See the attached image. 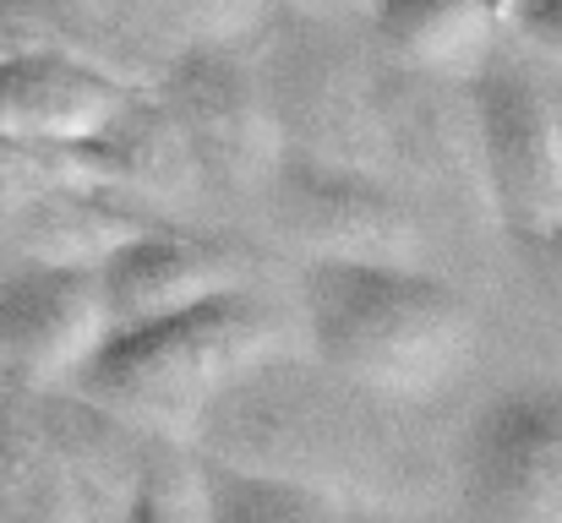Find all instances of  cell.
Returning a JSON list of instances; mask_svg holds the SVG:
<instances>
[{"label":"cell","instance_id":"cell-1","mask_svg":"<svg viewBox=\"0 0 562 523\" xmlns=\"http://www.w3.org/2000/svg\"><path fill=\"white\" fill-rule=\"evenodd\" d=\"M306 322L328 371L350 387L426 403L470 365L475 322L464 300L415 262H334L306 268Z\"/></svg>","mask_w":562,"mask_h":523},{"label":"cell","instance_id":"cell-2","mask_svg":"<svg viewBox=\"0 0 562 523\" xmlns=\"http://www.w3.org/2000/svg\"><path fill=\"white\" fill-rule=\"evenodd\" d=\"M279 349V322L251 289L207 295L196 306L110 328V339L77 365V393L143 420L154 431L187 436L202 414Z\"/></svg>","mask_w":562,"mask_h":523},{"label":"cell","instance_id":"cell-3","mask_svg":"<svg viewBox=\"0 0 562 523\" xmlns=\"http://www.w3.org/2000/svg\"><path fill=\"white\" fill-rule=\"evenodd\" d=\"M470 115H475V154L481 185L497 218L525 235L547 240L562 229V137L558 99L525 66H481L470 77Z\"/></svg>","mask_w":562,"mask_h":523},{"label":"cell","instance_id":"cell-4","mask_svg":"<svg viewBox=\"0 0 562 523\" xmlns=\"http://www.w3.org/2000/svg\"><path fill=\"white\" fill-rule=\"evenodd\" d=\"M165 110L176 115L191 148L196 174H207L224 191H262L268 174L284 159V132L273 121V104L246 71L229 44H196L165 66L159 82Z\"/></svg>","mask_w":562,"mask_h":523},{"label":"cell","instance_id":"cell-5","mask_svg":"<svg viewBox=\"0 0 562 523\" xmlns=\"http://www.w3.org/2000/svg\"><path fill=\"white\" fill-rule=\"evenodd\" d=\"M262 93L284 132V154L382 174L372 55H356L328 33H295L273 49Z\"/></svg>","mask_w":562,"mask_h":523},{"label":"cell","instance_id":"cell-6","mask_svg":"<svg viewBox=\"0 0 562 523\" xmlns=\"http://www.w3.org/2000/svg\"><path fill=\"white\" fill-rule=\"evenodd\" d=\"M273 218L306 257L334 262H420V229L409 207L372 170L284 154L268 174Z\"/></svg>","mask_w":562,"mask_h":523},{"label":"cell","instance_id":"cell-7","mask_svg":"<svg viewBox=\"0 0 562 523\" xmlns=\"http://www.w3.org/2000/svg\"><path fill=\"white\" fill-rule=\"evenodd\" d=\"M99 268L33 262L0 284V387H60L110 339Z\"/></svg>","mask_w":562,"mask_h":523},{"label":"cell","instance_id":"cell-8","mask_svg":"<svg viewBox=\"0 0 562 523\" xmlns=\"http://www.w3.org/2000/svg\"><path fill=\"white\" fill-rule=\"evenodd\" d=\"M464 480L475 513L562 523V387L503 393L470 431Z\"/></svg>","mask_w":562,"mask_h":523},{"label":"cell","instance_id":"cell-9","mask_svg":"<svg viewBox=\"0 0 562 523\" xmlns=\"http://www.w3.org/2000/svg\"><path fill=\"white\" fill-rule=\"evenodd\" d=\"M459 77H437L404 60H372V104L382 137V174H409L431 185H481L475 115Z\"/></svg>","mask_w":562,"mask_h":523},{"label":"cell","instance_id":"cell-10","mask_svg":"<svg viewBox=\"0 0 562 523\" xmlns=\"http://www.w3.org/2000/svg\"><path fill=\"white\" fill-rule=\"evenodd\" d=\"M246 278H251V257L176 224H148L99 262V284H104V306L115 328L181 311L207 295L246 289Z\"/></svg>","mask_w":562,"mask_h":523},{"label":"cell","instance_id":"cell-11","mask_svg":"<svg viewBox=\"0 0 562 523\" xmlns=\"http://www.w3.org/2000/svg\"><path fill=\"white\" fill-rule=\"evenodd\" d=\"M126 82L66 49L0 55V143L5 148H82L115 110Z\"/></svg>","mask_w":562,"mask_h":523},{"label":"cell","instance_id":"cell-12","mask_svg":"<svg viewBox=\"0 0 562 523\" xmlns=\"http://www.w3.org/2000/svg\"><path fill=\"white\" fill-rule=\"evenodd\" d=\"M376 33L393 60L470 82L503 27V0H376Z\"/></svg>","mask_w":562,"mask_h":523},{"label":"cell","instance_id":"cell-13","mask_svg":"<svg viewBox=\"0 0 562 523\" xmlns=\"http://www.w3.org/2000/svg\"><path fill=\"white\" fill-rule=\"evenodd\" d=\"M77 159L93 185H137L165 196L196 174L187 137L165 110V99H137V93H126V104L77 148Z\"/></svg>","mask_w":562,"mask_h":523},{"label":"cell","instance_id":"cell-14","mask_svg":"<svg viewBox=\"0 0 562 523\" xmlns=\"http://www.w3.org/2000/svg\"><path fill=\"white\" fill-rule=\"evenodd\" d=\"M137 229H148L137 213L104 202L93 191V180H60L27 196L22 213V240L33 251V262H77V268H99L121 240H132Z\"/></svg>","mask_w":562,"mask_h":523},{"label":"cell","instance_id":"cell-15","mask_svg":"<svg viewBox=\"0 0 562 523\" xmlns=\"http://www.w3.org/2000/svg\"><path fill=\"white\" fill-rule=\"evenodd\" d=\"M207 508L218 523H295V519H339L350 502L306 475H246L207 458Z\"/></svg>","mask_w":562,"mask_h":523},{"label":"cell","instance_id":"cell-16","mask_svg":"<svg viewBox=\"0 0 562 523\" xmlns=\"http://www.w3.org/2000/svg\"><path fill=\"white\" fill-rule=\"evenodd\" d=\"M126 519L132 523L213 519V508H207V458H196V447H187V436H176V431L143 436Z\"/></svg>","mask_w":562,"mask_h":523},{"label":"cell","instance_id":"cell-17","mask_svg":"<svg viewBox=\"0 0 562 523\" xmlns=\"http://www.w3.org/2000/svg\"><path fill=\"white\" fill-rule=\"evenodd\" d=\"M268 0H170V11L187 22L202 44H235L246 33H257Z\"/></svg>","mask_w":562,"mask_h":523},{"label":"cell","instance_id":"cell-18","mask_svg":"<svg viewBox=\"0 0 562 523\" xmlns=\"http://www.w3.org/2000/svg\"><path fill=\"white\" fill-rule=\"evenodd\" d=\"M503 22L552 66H562V0H503Z\"/></svg>","mask_w":562,"mask_h":523},{"label":"cell","instance_id":"cell-19","mask_svg":"<svg viewBox=\"0 0 562 523\" xmlns=\"http://www.w3.org/2000/svg\"><path fill=\"white\" fill-rule=\"evenodd\" d=\"M295 16L306 22H334V16H350V11H376V0H284Z\"/></svg>","mask_w":562,"mask_h":523},{"label":"cell","instance_id":"cell-20","mask_svg":"<svg viewBox=\"0 0 562 523\" xmlns=\"http://www.w3.org/2000/svg\"><path fill=\"white\" fill-rule=\"evenodd\" d=\"M558 137H562V99H558Z\"/></svg>","mask_w":562,"mask_h":523}]
</instances>
